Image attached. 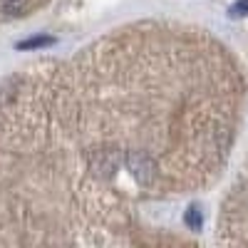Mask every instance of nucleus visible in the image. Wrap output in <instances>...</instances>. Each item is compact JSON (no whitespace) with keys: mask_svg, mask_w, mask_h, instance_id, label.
Wrapping results in <instances>:
<instances>
[{"mask_svg":"<svg viewBox=\"0 0 248 248\" xmlns=\"http://www.w3.org/2000/svg\"><path fill=\"white\" fill-rule=\"evenodd\" d=\"M184 221H186V226H189L191 231H201V211L199 209H189Z\"/></svg>","mask_w":248,"mask_h":248,"instance_id":"f03ea898","label":"nucleus"},{"mask_svg":"<svg viewBox=\"0 0 248 248\" xmlns=\"http://www.w3.org/2000/svg\"><path fill=\"white\" fill-rule=\"evenodd\" d=\"M43 45H52V37H37V40H28V43H20V50H37Z\"/></svg>","mask_w":248,"mask_h":248,"instance_id":"7ed1b4c3","label":"nucleus"},{"mask_svg":"<svg viewBox=\"0 0 248 248\" xmlns=\"http://www.w3.org/2000/svg\"><path fill=\"white\" fill-rule=\"evenodd\" d=\"M23 8H25V0H0V13L5 15L23 13Z\"/></svg>","mask_w":248,"mask_h":248,"instance_id":"f257e3e1","label":"nucleus"},{"mask_svg":"<svg viewBox=\"0 0 248 248\" xmlns=\"http://www.w3.org/2000/svg\"><path fill=\"white\" fill-rule=\"evenodd\" d=\"M233 10H236L233 15H238V17H241V15H243V10H246V0H238V5H236Z\"/></svg>","mask_w":248,"mask_h":248,"instance_id":"20e7f679","label":"nucleus"}]
</instances>
